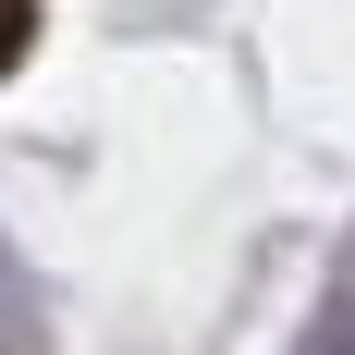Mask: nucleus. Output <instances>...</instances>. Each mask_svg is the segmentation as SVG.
I'll use <instances>...</instances> for the list:
<instances>
[{
    "instance_id": "2",
    "label": "nucleus",
    "mask_w": 355,
    "mask_h": 355,
    "mask_svg": "<svg viewBox=\"0 0 355 355\" xmlns=\"http://www.w3.org/2000/svg\"><path fill=\"white\" fill-rule=\"evenodd\" d=\"M25 37H37V0H0V73L25 62Z\"/></svg>"
},
{
    "instance_id": "3",
    "label": "nucleus",
    "mask_w": 355,
    "mask_h": 355,
    "mask_svg": "<svg viewBox=\"0 0 355 355\" xmlns=\"http://www.w3.org/2000/svg\"><path fill=\"white\" fill-rule=\"evenodd\" d=\"M12 331H25V294H12V257H0V355H12Z\"/></svg>"
},
{
    "instance_id": "1",
    "label": "nucleus",
    "mask_w": 355,
    "mask_h": 355,
    "mask_svg": "<svg viewBox=\"0 0 355 355\" xmlns=\"http://www.w3.org/2000/svg\"><path fill=\"white\" fill-rule=\"evenodd\" d=\"M306 355H355V294H331V306H319V343H306Z\"/></svg>"
}]
</instances>
